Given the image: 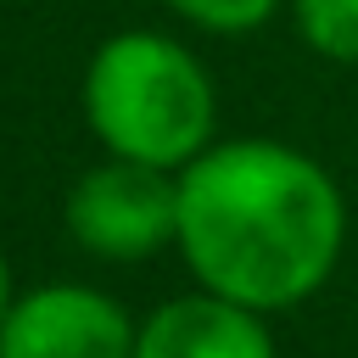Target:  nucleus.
Listing matches in <instances>:
<instances>
[{
	"instance_id": "7",
	"label": "nucleus",
	"mask_w": 358,
	"mask_h": 358,
	"mask_svg": "<svg viewBox=\"0 0 358 358\" xmlns=\"http://www.w3.org/2000/svg\"><path fill=\"white\" fill-rule=\"evenodd\" d=\"M162 11L207 39H252L285 11V0H162Z\"/></svg>"
},
{
	"instance_id": "3",
	"label": "nucleus",
	"mask_w": 358,
	"mask_h": 358,
	"mask_svg": "<svg viewBox=\"0 0 358 358\" xmlns=\"http://www.w3.org/2000/svg\"><path fill=\"white\" fill-rule=\"evenodd\" d=\"M62 224L78 252L101 263H145L173 246L179 229V173L129 157H101L84 168L62 201Z\"/></svg>"
},
{
	"instance_id": "6",
	"label": "nucleus",
	"mask_w": 358,
	"mask_h": 358,
	"mask_svg": "<svg viewBox=\"0 0 358 358\" xmlns=\"http://www.w3.org/2000/svg\"><path fill=\"white\" fill-rule=\"evenodd\" d=\"M291 34L330 67H358V0H285Z\"/></svg>"
},
{
	"instance_id": "5",
	"label": "nucleus",
	"mask_w": 358,
	"mask_h": 358,
	"mask_svg": "<svg viewBox=\"0 0 358 358\" xmlns=\"http://www.w3.org/2000/svg\"><path fill=\"white\" fill-rule=\"evenodd\" d=\"M134 358H280V347H274L268 313H252L196 285L140 319Z\"/></svg>"
},
{
	"instance_id": "1",
	"label": "nucleus",
	"mask_w": 358,
	"mask_h": 358,
	"mask_svg": "<svg viewBox=\"0 0 358 358\" xmlns=\"http://www.w3.org/2000/svg\"><path fill=\"white\" fill-rule=\"evenodd\" d=\"M347 229L341 179L291 140L229 134L179 168L173 252L201 291L252 313L313 302L341 268Z\"/></svg>"
},
{
	"instance_id": "8",
	"label": "nucleus",
	"mask_w": 358,
	"mask_h": 358,
	"mask_svg": "<svg viewBox=\"0 0 358 358\" xmlns=\"http://www.w3.org/2000/svg\"><path fill=\"white\" fill-rule=\"evenodd\" d=\"M11 263H6V246H0V319H6V308H11Z\"/></svg>"
},
{
	"instance_id": "2",
	"label": "nucleus",
	"mask_w": 358,
	"mask_h": 358,
	"mask_svg": "<svg viewBox=\"0 0 358 358\" xmlns=\"http://www.w3.org/2000/svg\"><path fill=\"white\" fill-rule=\"evenodd\" d=\"M84 129L106 157L179 173L218 140V84L196 45L168 28L106 34L78 78Z\"/></svg>"
},
{
	"instance_id": "4",
	"label": "nucleus",
	"mask_w": 358,
	"mask_h": 358,
	"mask_svg": "<svg viewBox=\"0 0 358 358\" xmlns=\"http://www.w3.org/2000/svg\"><path fill=\"white\" fill-rule=\"evenodd\" d=\"M129 308L84 280H50L11 296L0 319V358H134Z\"/></svg>"
}]
</instances>
